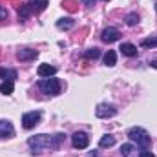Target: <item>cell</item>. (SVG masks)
Instances as JSON below:
<instances>
[{"label": "cell", "instance_id": "obj_1", "mask_svg": "<svg viewBox=\"0 0 157 157\" xmlns=\"http://www.w3.org/2000/svg\"><path fill=\"white\" fill-rule=\"evenodd\" d=\"M128 137H130L133 143H137V146H141L143 150H146V148L152 144V139H150V135H148V132H146L144 128H132V130L128 132Z\"/></svg>", "mask_w": 157, "mask_h": 157}, {"label": "cell", "instance_id": "obj_2", "mask_svg": "<svg viewBox=\"0 0 157 157\" xmlns=\"http://www.w3.org/2000/svg\"><path fill=\"white\" fill-rule=\"evenodd\" d=\"M28 144H29L33 154H42V150L51 148V137L46 135V133H40V135H35V137H29Z\"/></svg>", "mask_w": 157, "mask_h": 157}, {"label": "cell", "instance_id": "obj_3", "mask_svg": "<svg viewBox=\"0 0 157 157\" xmlns=\"http://www.w3.org/2000/svg\"><path fill=\"white\" fill-rule=\"evenodd\" d=\"M39 88L46 93V95H59L60 93V80L59 78H42L39 82Z\"/></svg>", "mask_w": 157, "mask_h": 157}, {"label": "cell", "instance_id": "obj_4", "mask_svg": "<svg viewBox=\"0 0 157 157\" xmlns=\"http://www.w3.org/2000/svg\"><path fill=\"white\" fill-rule=\"evenodd\" d=\"M40 112H28V113H24L22 115V126L26 128V130H31V128H35L37 124L40 122Z\"/></svg>", "mask_w": 157, "mask_h": 157}, {"label": "cell", "instance_id": "obj_5", "mask_svg": "<svg viewBox=\"0 0 157 157\" xmlns=\"http://www.w3.org/2000/svg\"><path fill=\"white\" fill-rule=\"evenodd\" d=\"M71 143H73V146H75L77 150H84V148H88V144H90V137H88V133H84V132H75V133L71 135Z\"/></svg>", "mask_w": 157, "mask_h": 157}, {"label": "cell", "instance_id": "obj_6", "mask_svg": "<svg viewBox=\"0 0 157 157\" xmlns=\"http://www.w3.org/2000/svg\"><path fill=\"white\" fill-rule=\"evenodd\" d=\"M117 113V110H115V106H112V104H99L97 108H95V115L101 119H106V117H113Z\"/></svg>", "mask_w": 157, "mask_h": 157}, {"label": "cell", "instance_id": "obj_7", "mask_svg": "<svg viewBox=\"0 0 157 157\" xmlns=\"http://www.w3.org/2000/svg\"><path fill=\"white\" fill-rule=\"evenodd\" d=\"M119 39H121V31H119L117 28H106L102 31V40L108 42V44H112V42H115Z\"/></svg>", "mask_w": 157, "mask_h": 157}, {"label": "cell", "instance_id": "obj_8", "mask_svg": "<svg viewBox=\"0 0 157 157\" xmlns=\"http://www.w3.org/2000/svg\"><path fill=\"white\" fill-rule=\"evenodd\" d=\"M15 133V128L9 121H0V139H9L13 137Z\"/></svg>", "mask_w": 157, "mask_h": 157}, {"label": "cell", "instance_id": "obj_9", "mask_svg": "<svg viewBox=\"0 0 157 157\" xmlns=\"http://www.w3.org/2000/svg\"><path fill=\"white\" fill-rule=\"evenodd\" d=\"M37 55H39V51L37 49H29V48H24V49H18V53H17V57H18V60H33V59H37Z\"/></svg>", "mask_w": 157, "mask_h": 157}, {"label": "cell", "instance_id": "obj_10", "mask_svg": "<svg viewBox=\"0 0 157 157\" xmlns=\"http://www.w3.org/2000/svg\"><path fill=\"white\" fill-rule=\"evenodd\" d=\"M37 73H39V77H42V78H49L57 73V68H55V66H49V64H40Z\"/></svg>", "mask_w": 157, "mask_h": 157}, {"label": "cell", "instance_id": "obj_11", "mask_svg": "<svg viewBox=\"0 0 157 157\" xmlns=\"http://www.w3.org/2000/svg\"><path fill=\"white\" fill-rule=\"evenodd\" d=\"M121 53L126 55V57H135V55H137V46H133V44H130V42H124V44L121 46Z\"/></svg>", "mask_w": 157, "mask_h": 157}, {"label": "cell", "instance_id": "obj_12", "mask_svg": "<svg viewBox=\"0 0 157 157\" xmlns=\"http://www.w3.org/2000/svg\"><path fill=\"white\" fill-rule=\"evenodd\" d=\"M0 78H4V80H13V82H15L17 71H15V70H9V68H0Z\"/></svg>", "mask_w": 157, "mask_h": 157}, {"label": "cell", "instance_id": "obj_13", "mask_svg": "<svg viewBox=\"0 0 157 157\" xmlns=\"http://www.w3.org/2000/svg\"><path fill=\"white\" fill-rule=\"evenodd\" d=\"M99 144H101V148H110V146H113V144H115V137H113V135H110V133H106V135H102V137H101Z\"/></svg>", "mask_w": 157, "mask_h": 157}, {"label": "cell", "instance_id": "obj_14", "mask_svg": "<svg viewBox=\"0 0 157 157\" xmlns=\"http://www.w3.org/2000/svg\"><path fill=\"white\" fill-rule=\"evenodd\" d=\"M104 64H106V66H110V68L117 64V53H115L113 49H110V51L104 55Z\"/></svg>", "mask_w": 157, "mask_h": 157}, {"label": "cell", "instance_id": "obj_15", "mask_svg": "<svg viewBox=\"0 0 157 157\" xmlns=\"http://www.w3.org/2000/svg\"><path fill=\"white\" fill-rule=\"evenodd\" d=\"M13 90H15V82H13V80H4V82L0 84V91H2L4 95H11Z\"/></svg>", "mask_w": 157, "mask_h": 157}, {"label": "cell", "instance_id": "obj_16", "mask_svg": "<svg viewBox=\"0 0 157 157\" xmlns=\"http://www.w3.org/2000/svg\"><path fill=\"white\" fill-rule=\"evenodd\" d=\"M73 24L75 22L71 18H59L57 20V28L59 29H70V28H73Z\"/></svg>", "mask_w": 157, "mask_h": 157}, {"label": "cell", "instance_id": "obj_17", "mask_svg": "<svg viewBox=\"0 0 157 157\" xmlns=\"http://www.w3.org/2000/svg\"><path fill=\"white\" fill-rule=\"evenodd\" d=\"M84 57H86V59H90V60H91V59L95 60V59H99V57H101V49H99V48H90V49L84 53Z\"/></svg>", "mask_w": 157, "mask_h": 157}, {"label": "cell", "instance_id": "obj_18", "mask_svg": "<svg viewBox=\"0 0 157 157\" xmlns=\"http://www.w3.org/2000/svg\"><path fill=\"white\" fill-rule=\"evenodd\" d=\"M31 11H33V9H31V6H29V4H26V6H22V7L18 9V17H20V18H28V17L31 15Z\"/></svg>", "mask_w": 157, "mask_h": 157}, {"label": "cell", "instance_id": "obj_19", "mask_svg": "<svg viewBox=\"0 0 157 157\" xmlns=\"http://www.w3.org/2000/svg\"><path fill=\"white\" fill-rule=\"evenodd\" d=\"M143 48H157V37H150V39H143L141 40Z\"/></svg>", "mask_w": 157, "mask_h": 157}, {"label": "cell", "instance_id": "obj_20", "mask_svg": "<svg viewBox=\"0 0 157 157\" xmlns=\"http://www.w3.org/2000/svg\"><path fill=\"white\" fill-rule=\"evenodd\" d=\"M31 9H35V6H37V11H42V9H46V6H48V0H31Z\"/></svg>", "mask_w": 157, "mask_h": 157}, {"label": "cell", "instance_id": "obj_21", "mask_svg": "<svg viewBox=\"0 0 157 157\" xmlns=\"http://www.w3.org/2000/svg\"><path fill=\"white\" fill-rule=\"evenodd\" d=\"M64 141V135L62 133H57V135H53L51 137V148H59V144Z\"/></svg>", "mask_w": 157, "mask_h": 157}, {"label": "cell", "instance_id": "obj_22", "mask_svg": "<svg viewBox=\"0 0 157 157\" xmlns=\"http://www.w3.org/2000/svg\"><path fill=\"white\" fill-rule=\"evenodd\" d=\"M126 24H128V26H135V24H139V17H137L135 13L126 15Z\"/></svg>", "mask_w": 157, "mask_h": 157}, {"label": "cell", "instance_id": "obj_23", "mask_svg": "<svg viewBox=\"0 0 157 157\" xmlns=\"http://www.w3.org/2000/svg\"><path fill=\"white\" fill-rule=\"evenodd\" d=\"M132 150H133V146H132V144H122V146H121V155L128 157L130 154H132Z\"/></svg>", "mask_w": 157, "mask_h": 157}, {"label": "cell", "instance_id": "obj_24", "mask_svg": "<svg viewBox=\"0 0 157 157\" xmlns=\"http://www.w3.org/2000/svg\"><path fill=\"white\" fill-rule=\"evenodd\" d=\"M6 18H7V11L0 6V20H6Z\"/></svg>", "mask_w": 157, "mask_h": 157}, {"label": "cell", "instance_id": "obj_25", "mask_svg": "<svg viewBox=\"0 0 157 157\" xmlns=\"http://www.w3.org/2000/svg\"><path fill=\"white\" fill-rule=\"evenodd\" d=\"M139 157H155L152 152H148V150H143L141 154H139Z\"/></svg>", "mask_w": 157, "mask_h": 157}, {"label": "cell", "instance_id": "obj_26", "mask_svg": "<svg viewBox=\"0 0 157 157\" xmlns=\"http://www.w3.org/2000/svg\"><path fill=\"white\" fill-rule=\"evenodd\" d=\"M82 2H84V4H88V6H91V4H93V0H82Z\"/></svg>", "mask_w": 157, "mask_h": 157}, {"label": "cell", "instance_id": "obj_27", "mask_svg": "<svg viewBox=\"0 0 157 157\" xmlns=\"http://www.w3.org/2000/svg\"><path fill=\"white\" fill-rule=\"evenodd\" d=\"M152 66H154V68H157V59H155V60H152Z\"/></svg>", "mask_w": 157, "mask_h": 157}, {"label": "cell", "instance_id": "obj_28", "mask_svg": "<svg viewBox=\"0 0 157 157\" xmlns=\"http://www.w3.org/2000/svg\"><path fill=\"white\" fill-rule=\"evenodd\" d=\"M155 9H157V2H155Z\"/></svg>", "mask_w": 157, "mask_h": 157}, {"label": "cell", "instance_id": "obj_29", "mask_svg": "<svg viewBox=\"0 0 157 157\" xmlns=\"http://www.w3.org/2000/svg\"><path fill=\"white\" fill-rule=\"evenodd\" d=\"M104 2H108V0H104Z\"/></svg>", "mask_w": 157, "mask_h": 157}]
</instances>
